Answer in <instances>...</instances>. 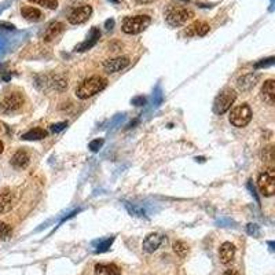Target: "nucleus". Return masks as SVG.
Masks as SVG:
<instances>
[{
	"mask_svg": "<svg viewBox=\"0 0 275 275\" xmlns=\"http://www.w3.org/2000/svg\"><path fill=\"white\" fill-rule=\"evenodd\" d=\"M108 86V80L102 76H91L81 83L76 90V97L80 99H88V98L97 95L103 91Z\"/></svg>",
	"mask_w": 275,
	"mask_h": 275,
	"instance_id": "1",
	"label": "nucleus"
},
{
	"mask_svg": "<svg viewBox=\"0 0 275 275\" xmlns=\"http://www.w3.org/2000/svg\"><path fill=\"white\" fill-rule=\"evenodd\" d=\"M194 17V12L183 6H171L165 12L166 22L171 26H183L184 23Z\"/></svg>",
	"mask_w": 275,
	"mask_h": 275,
	"instance_id": "2",
	"label": "nucleus"
},
{
	"mask_svg": "<svg viewBox=\"0 0 275 275\" xmlns=\"http://www.w3.org/2000/svg\"><path fill=\"white\" fill-rule=\"evenodd\" d=\"M230 123L237 128L247 127L252 120V109L248 103H241L230 112Z\"/></svg>",
	"mask_w": 275,
	"mask_h": 275,
	"instance_id": "3",
	"label": "nucleus"
},
{
	"mask_svg": "<svg viewBox=\"0 0 275 275\" xmlns=\"http://www.w3.org/2000/svg\"><path fill=\"white\" fill-rule=\"evenodd\" d=\"M150 23H151V18L149 15H134L124 19L121 29L127 34H138L143 32Z\"/></svg>",
	"mask_w": 275,
	"mask_h": 275,
	"instance_id": "4",
	"label": "nucleus"
},
{
	"mask_svg": "<svg viewBox=\"0 0 275 275\" xmlns=\"http://www.w3.org/2000/svg\"><path fill=\"white\" fill-rule=\"evenodd\" d=\"M237 99V92L233 88H226L219 94L215 102H213V112L216 115H224L226 112H229L233 106V103Z\"/></svg>",
	"mask_w": 275,
	"mask_h": 275,
	"instance_id": "5",
	"label": "nucleus"
},
{
	"mask_svg": "<svg viewBox=\"0 0 275 275\" xmlns=\"http://www.w3.org/2000/svg\"><path fill=\"white\" fill-rule=\"evenodd\" d=\"M25 103V98L19 92H10L4 95V98L0 101V113L10 115L14 112H18Z\"/></svg>",
	"mask_w": 275,
	"mask_h": 275,
	"instance_id": "6",
	"label": "nucleus"
},
{
	"mask_svg": "<svg viewBox=\"0 0 275 275\" xmlns=\"http://www.w3.org/2000/svg\"><path fill=\"white\" fill-rule=\"evenodd\" d=\"M259 189L264 197H271L275 194V169L269 168L259 175Z\"/></svg>",
	"mask_w": 275,
	"mask_h": 275,
	"instance_id": "7",
	"label": "nucleus"
},
{
	"mask_svg": "<svg viewBox=\"0 0 275 275\" xmlns=\"http://www.w3.org/2000/svg\"><path fill=\"white\" fill-rule=\"evenodd\" d=\"M92 14V7L86 4V6H80L75 8L73 11L69 14L68 21L69 23L72 25H80V23H84L86 21L90 19Z\"/></svg>",
	"mask_w": 275,
	"mask_h": 275,
	"instance_id": "8",
	"label": "nucleus"
},
{
	"mask_svg": "<svg viewBox=\"0 0 275 275\" xmlns=\"http://www.w3.org/2000/svg\"><path fill=\"white\" fill-rule=\"evenodd\" d=\"M130 65V58L127 57H117L113 59H108L103 62V69L108 73H117L123 69H126Z\"/></svg>",
	"mask_w": 275,
	"mask_h": 275,
	"instance_id": "9",
	"label": "nucleus"
},
{
	"mask_svg": "<svg viewBox=\"0 0 275 275\" xmlns=\"http://www.w3.org/2000/svg\"><path fill=\"white\" fill-rule=\"evenodd\" d=\"M259 81V75L256 73H248V75H244L238 77L237 80V87L241 92H249L251 90L255 88V86L258 84Z\"/></svg>",
	"mask_w": 275,
	"mask_h": 275,
	"instance_id": "10",
	"label": "nucleus"
},
{
	"mask_svg": "<svg viewBox=\"0 0 275 275\" xmlns=\"http://www.w3.org/2000/svg\"><path fill=\"white\" fill-rule=\"evenodd\" d=\"M162 241H164V237L161 234H158V233H151V234H149L146 238H144L143 241V251L147 253H153L155 252L158 248H160V245L162 244Z\"/></svg>",
	"mask_w": 275,
	"mask_h": 275,
	"instance_id": "11",
	"label": "nucleus"
},
{
	"mask_svg": "<svg viewBox=\"0 0 275 275\" xmlns=\"http://www.w3.org/2000/svg\"><path fill=\"white\" fill-rule=\"evenodd\" d=\"M209 32V25L204 21H195L187 28L184 29V34L189 37H195V36H205Z\"/></svg>",
	"mask_w": 275,
	"mask_h": 275,
	"instance_id": "12",
	"label": "nucleus"
},
{
	"mask_svg": "<svg viewBox=\"0 0 275 275\" xmlns=\"http://www.w3.org/2000/svg\"><path fill=\"white\" fill-rule=\"evenodd\" d=\"M235 258V247L231 242H224L219 249V259L223 264L233 263Z\"/></svg>",
	"mask_w": 275,
	"mask_h": 275,
	"instance_id": "13",
	"label": "nucleus"
},
{
	"mask_svg": "<svg viewBox=\"0 0 275 275\" xmlns=\"http://www.w3.org/2000/svg\"><path fill=\"white\" fill-rule=\"evenodd\" d=\"M29 161H30V157H29L28 151L21 149L11 157V165L17 169H23L29 165Z\"/></svg>",
	"mask_w": 275,
	"mask_h": 275,
	"instance_id": "14",
	"label": "nucleus"
},
{
	"mask_svg": "<svg viewBox=\"0 0 275 275\" xmlns=\"http://www.w3.org/2000/svg\"><path fill=\"white\" fill-rule=\"evenodd\" d=\"M65 25L62 22H51L47 26L46 32H44V41H52L54 39H57L59 34L62 33Z\"/></svg>",
	"mask_w": 275,
	"mask_h": 275,
	"instance_id": "15",
	"label": "nucleus"
},
{
	"mask_svg": "<svg viewBox=\"0 0 275 275\" xmlns=\"http://www.w3.org/2000/svg\"><path fill=\"white\" fill-rule=\"evenodd\" d=\"M262 95H263V99L269 105H274L275 103V80L270 79V80H266L263 84V88H262Z\"/></svg>",
	"mask_w": 275,
	"mask_h": 275,
	"instance_id": "16",
	"label": "nucleus"
},
{
	"mask_svg": "<svg viewBox=\"0 0 275 275\" xmlns=\"http://www.w3.org/2000/svg\"><path fill=\"white\" fill-rule=\"evenodd\" d=\"M99 37H101V30H99L98 28H92L90 37H88L86 41H83L80 46L76 47V51L83 52V51H87V50H90V48H92V47L97 44L98 40H99Z\"/></svg>",
	"mask_w": 275,
	"mask_h": 275,
	"instance_id": "17",
	"label": "nucleus"
},
{
	"mask_svg": "<svg viewBox=\"0 0 275 275\" xmlns=\"http://www.w3.org/2000/svg\"><path fill=\"white\" fill-rule=\"evenodd\" d=\"M21 14L29 22H37V21H40L41 18H43V12L39 8L32 6H23L21 8Z\"/></svg>",
	"mask_w": 275,
	"mask_h": 275,
	"instance_id": "18",
	"label": "nucleus"
},
{
	"mask_svg": "<svg viewBox=\"0 0 275 275\" xmlns=\"http://www.w3.org/2000/svg\"><path fill=\"white\" fill-rule=\"evenodd\" d=\"M14 195L10 191H4L0 194V213H7L10 212L14 206Z\"/></svg>",
	"mask_w": 275,
	"mask_h": 275,
	"instance_id": "19",
	"label": "nucleus"
},
{
	"mask_svg": "<svg viewBox=\"0 0 275 275\" xmlns=\"http://www.w3.org/2000/svg\"><path fill=\"white\" fill-rule=\"evenodd\" d=\"M95 275H121L116 264L101 263L95 266Z\"/></svg>",
	"mask_w": 275,
	"mask_h": 275,
	"instance_id": "20",
	"label": "nucleus"
},
{
	"mask_svg": "<svg viewBox=\"0 0 275 275\" xmlns=\"http://www.w3.org/2000/svg\"><path fill=\"white\" fill-rule=\"evenodd\" d=\"M48 79H50V80H48L50 86H51L54 90H57V91L62 92L68 88V79H65V76L51 75Z\"/></svg>",
	"mask_w": 275,
	"mask_h": 275,
	"instance_id": "21",
	"label": "nucleus"
},
{
	"mask_svg": "<svg viewBox=\"0 0 275 275\" xmlns=\"http://www.w3.org/2000/svg\"><path fill=\"white\" fill-rule=\"evenodd\" d=\"M48 135V132L46 130H43V128H33V130H30L26 134H23L21 139L23 140H40V139H44Z\"/></svg>",
	"mask_w": 275,
	"mask_h": 275,
	"instance_id": "22",
	"label": "nucleus"
},
{
	"mask_svg": "<svg viewBox=\"0 0 275 275\" xmlns=\"http://www.w3.org/2000/svg\"><path fill=\"white\" fill-rule=\"evenodd\" d=\"M173 251L175 253L178 255L179 258H186L187 255H189V245L183 242V241H176L175 244H173Z\"/></svg>",
	"mask_w": 275,
	"mask_h": 275,
	"instance_id": "23",
	"label": "nucleus"
},
{
	"mask_svg": "<svg viewBox=\"0 0 275 275\" xmlns=\"http://www.w3.org/2000/svg\"><path fill=\"white\" fill-rule=\"evenodd\" d=\"M12 234L11 226H8L4 222H0V240H8Z\"/></svg>",
	"mask_w": 275,
	"mask_h": 275,
	"instance_id": "24",
	"label": "nucleus"
},
{
	"mask_svg": "<svg viewBox=\"0 0 275 275\" xmlns=\"http://www.w3.org/2000/svg\"><path fill=\"white\" fill-rule=\"evenodd\" d=\"M30 3L34 4H40L43 7H47L50 10H55L58 7V0H29Z\"/></svg>",
	"mask_w": 275,
	"mask_h": 275,
	"instance_id": "25",
	"label": "nucleus"
},
{
	"mask_svg": "<svg viewBox=\"0 0 275 275\" xmlns=\"http://www.w3.org/2000/svg\"><path fill=\"white\" fill-rule=\"evenodd\" d=\"M273 151H274V146H267L263 151V161L271 162V161L274 160V154H273Z\"/></svg>",
	"mask_w": 275,
	"mask_h": 275,
	"instance_id": "26",
	"label": "nucleus"
},
{
	"mask_svg": "<svg viewBox=\"0 0 275 275\" xmlns=\"http://www.w3.org/2000/svg\"><path fill=\"white\" fill-rule=\"evenodd\" d=\"M113 244V238H110V240H106V241H103V242H101L99 245H98L97 248V252L98 253H102V252H106L108 249L110 248V245Z\"/></svg>",
	"mask_w": 275,
	"mask_h": 275,
	"instance_id": "27",
	"label": "nucleus"
},
{
	"mask_svg": "<svg viewBox=\"0 0 275 275\" xmlns=\"http://www.w3.org/2000/svg\"><path fill=\"white\" fill-rule=\"evenodd\" d=\"M274 63V58L271 57L269 58V59H263V61H260V62H258L256 65H255V68L259 69V68H267V66H271Z\"/></svg>",
	"mask_w": 275,
	"mask_h": 275,
	"instance_id": "28",
	"label": "nucleus"
},
{
	"mask_svg": "<svg viewBox=\"0 0 275 275\" xmlns=\"http://www.w3.org/2000/svg\"><path fill=\"white\" fill-rule=\"evenodd\" d=\"M103 144V139H95V140H92L91 143H90V149L92 151H98V150L102 147Z\"/></svg>",
	"mask_w": 275,
	"mask_h": 275,
	"instance_id": "29",
	"label": "nucleus"
},
{
	"mask_svg": "<svg viewBox=\"0 0 275 275\" xmlns=\"http://www.w3.org/2000/svg\"><path fill=\"white\" fill-rule=\"evenodd\" d=\"M65 127H68V123H57V124H52L50 127V130L57 134V132H61L62 130H65Z\"/></svg>",
	"mask_w": 275,
	"mask_h": 275,
	"instance_id": "30",
	"label": "nucleus"
},
{
	"mask_svg": "<svg viewBox=\"0 0 275 275\" xmlns=\"http://www.w3.org/2000/svg\"><path fill=\"white\" fill-rule=\"evenodd\" d=\"M248 233H249V234H256V233H258L256 224H248Z\"/></svg>",
	"mask_w": 275,
	"mask_h": 275,
	"instance_id": "31",
	"label": "nucleus"
},
{
	"mask_svg": "<svg viewBox=\"0 0 275 275\" xmlns=\"http://www.w3.org/2000/svg\"><path fill=\"white\" fill-rule=\"evenodd\" d=\"M132 102L135 103V105H137V106H142V105H143L144 102H146V101H144V98H135V99H134V101H132Z\"/></svg>",
	"mask_w": 275,
	"mask_h": 275,
	"instance_id": "32",
	"label": "nucleus"
},
{
	"mask_svg": "<svg viewBox=\"0 0 275 275\" xmlns=\"http://www.w3.org/2000/svg\"><path fill=\"white\" fill-rule=\"evenodd\" d=\"M224 275H240V273L237 271V270H227Z\"/></svg>",
	"mask_w": 275,
	"mask_h": 275,
	"instance_id": "33",
	"label": "nucleus"
},
{
	"mask_svg": "<svg viewBox=\"0 0 275 275\" xmlns=\"http://www.w3.org/2000/svg\"><path fill=\"white\" fill-rule=\"evenodd\" d=\"M0 26H6L4 29H15V26L14 25H11V23H6V22H0Z\"/></svg>",
	"mask_w": 275,
	"mask_h": 275,
	"instance_id": "34",
	"label": "nucleus"
},
{
	"mask_svg": "<svg viewBox=\"0 0 275 275\" xmlns=\"http://www.w3.org/2000/svg\"><path fill=\"white\" fill-rule=\"evenodd\" d=\"M137 1L140 4H150V3H154L155 0H137Z\"/></svg>",
	"mask_w": 275,
	"mask_h": 275,
	"instance_id": "35",
	"label": "nucleus"
},
{
	"mask_svg": "<svg viewBox=\"0 0 275 275\" xmlns=\"http://www.w3.org/2000/svg\"><path fill=\"white\" fill-rule=\"evenodd\" d=\"M113 25H115V21H113V19H110V21H108V22H106V26H108V29H112V26H113Z\"/></svg>",
	"mask_w": 275,
	"mask_h": 275,
	"instance_id": "36",
	"label": "nucleus"
},
{
	"mask_svg": "<svg viewBox=\"0 0 275 275\" xmlns=\"http://www.w3.org/2000/svg\"><path fill=\"white\" fill-rule=\"evenodd\" d=\"M3 150H4V144H3V142L0 140V154L3 153Z\"/></svg>",
	"mask_w": 275,
	"mask_h": 275,
	"instance_id": "37",
	"label": "nucleus"
},
{
	"mask_svg": "<svg viewBox=\"0 0 275 275\" xmlns=\"http://www.w3.org/2000/svg\"><path fill=\"white\" fill-rule=\"evenodd\" d=\"M113 1H115V3H119V1H120V0H113Z\"/></svg>",
	"mask_w": 275,
	"mask_h": 275,
	"instance_id": "38",
	"label": "nucleus"
}]
</instances>
